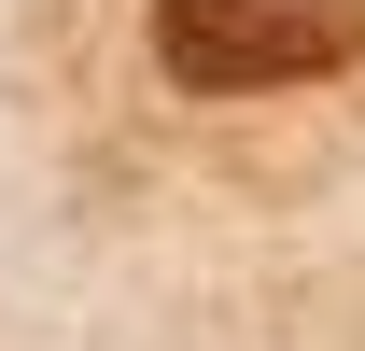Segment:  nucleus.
I'll return each instance as SVG.
<instances>
[{
  "label": "nucleus",
  "instance_id": "f257e3e1",
  "mask_svg": "<svg viewBox=\"0 0 365 351\" xmlns=\"http://www.w3.org/2000/svg\"><path fill=\"white\" fill-rule=\"evenodd\" d=\"M365 56V0H155V71L197 98L309 85Z\"/></svg>",
  "mask_w": 365,
  "mask_h": 351
}]
</instances>
